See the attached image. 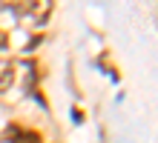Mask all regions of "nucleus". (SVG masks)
<instances>
[{
    "label": "nucleus",
    "mask_w": 158,
    "mask_h": 143,
    "mask_svg": "<svg viewBox=\"0 0 158 143\" xmlns=\"http://www.w3.org/2000/svg\"><path fill=\"white\" fill-rule=\"evenodd\" d=\"M6 143H43V137L35 129L26 126H9L6 129Z\"/></svg>",
    "instance_id": "2"
},
{
    "label": "nucleus",
    "mask_w": 158,
    "mask_h": 143,
    "mask_svg": "<svg viewBox=\"0 0 158 143\" xmlns=\"http://www.w3.org/2000/svg\"><path fill=\"white\" fill-rule=\"evenodd\" d=\"M3 6L12 9L17 17L35 20V23H43L52 14V0H3Z\"/></svg>",
    "instance_id": "1"
},
{
    "label": "nucleus",
    "mask_w": 158,
    "mask_h": 143,
    "mask_svg": "<svg viewBox=\"0 0 158 143\" xmlns=\"http://www.w3.org/2000/svg\"><path fill=\"white\" fill-rule=\"evenodd\" d=\"M12 80H15V66L0 57V92L9 89V86H12Z\"/></svg>",
    "instance_id": "3"
}]
</instances>
